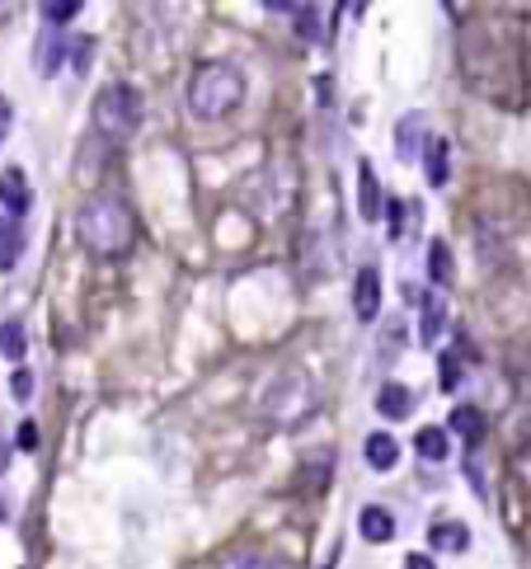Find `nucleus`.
I'll use <instances>...</instances> for the list:
<instances>
[{"label":"nucleus","instance_id":"nucleus-13","mask_svg":"<svg viewBox=\"0 0 531 569\" xmlns=\"http://www.w3.org/2000/svg\"><path fill=\"white\" fill-rule=\"evenodd\" d=\"M428 274H433L438 288H452L456 260H452V245H447V240H433V250H428Z\"/></svg>","mask_w":531,"mask_h":569},{"label":"nucleus","instance_id":"nucleus-26","mask_svg":"<svg viewBox=\"0 0 531 569\" xmlns=\"http://www.w3.org/2000/svg\"><path fill=\"white\" fill-rule=\"evenodd\" d=\"M10 123H14V109H10V99L0 94V147H5V137H10Z\"/></svg>","mask_w":531,"mask_h":569},{"label":"nucleus","instance_id":"nucleus-27","mask_svg":"<svg viewBox=\"0 0 531 569\" xmlns=\"http://www.w3.org/2000/svg\"><path fill=\"white\" fill-rule=\"evenodd\" d=\"M20 447H24V452L38 447V429H34V423H24V429H20Z\"/></svg>","mask_w":531,"mask_h":569},{"label":"nucleus","instance_id":"nucleus-5","mask_svg":"<svg viewBox=\"0 0 531 569\" xmlns=\"http://www.w3.org/2000/svg\"><path fill=\"white\" fill-rule=\"evenodd\" d=\"M357 203H363V222H381L385 217V193L377 184L371 161H357Z\"/></svg>","mask_w":531,"mask_h":569},{"label":"nucleus","instance_id":"nucleus-11","mask_svg":"<svg viewBox=\"0 0 531 569\" xmlns=\"http://www.w3.org/2000/svg\"><path fill=\"white\" fill-rule=\"evenodd\" d=\"M419 306H423L419 339H423V344H438V339H442V325H447V306H442V296H438V292H423V296H419Z\"/></svg>","mask_w":531,"mask_h":569},{"label":"nucleus","instance_id":"nucleus-24","mask_svg":"<svg viewBox=\"0 0 531 569\" xmlns=\"http://www.w3.org/2000/svg\"><path fill=\"white\" fill-rule=\"evenodd\" d=\"M14 260H20V236H5V240H0V268H10Z\"/></svg>","mask_w":531,"mask_h":569},{"label":"nucleus","instance_id":"nucleus-8","mask_svg":"<svg viewBox=\"0 0 531 569\" xmlns=\"http://www.w3.org/2000/svg\"><path fill=\"white\" fill-rule=\"evenodd\" d=\"M357 532L367 536V542H391L395 536V518H391V508H381V504H367L363 514H357Z\"/></svg>","mask_w":531,"mask_h":569},{"label":"nucleus","instance_id":"nucleus-3","mask_svg":"<svg viewBox=\"0 0 531 569\" xmlns=\"http://www.w3.org/2000/svg\"><path fill=\"white\" fill-rule=\"evenodd\" d=\"M94 127L109 141H132L141 132V94L127 80H109L94 94Z\"/></svg>","mask_w":531,"mask_h":569},{"label":"nucleus","instance_id":"nucleus-9","mask_svg":"<svg viewBox=\"0 0 531 569\" xmlns=\"http://www.w3.org/2000/svg\"><path fill=\"white\" fill-rule=\"evenodd\" d=\"M363 457L371 471H395V461H400V443L391 433H371L367 443H363Z\"/></svg>","mask_w":531,"mask_h":569},{"label":"nucleus","instance_id":"nucleus-17","mask_svg":"<svg viewBox=\"0 0 531 569\" xmlns=\"http://www.w3.org/2000/svg\"><path fill=\"white\" fill-rule=\"evenodd\" d=\"M62 52H71V48H62L56 38H42L38 48H34V66H38V76H52V71L62 66Z\"/></svg>","mask_w":531,"mask_h":569},{"label":"nucleus","instance_id":"nucleus-10","mask_svg":"<svg viewBox=\"0 0 531 569\" xmlns=\"http://www.w3.org/2000/svg\"><path fill=\"white\" fill-rule=\"evenodd\" d=\"M428 546L462 556V551H470V528H466V522H433V532H428Z\"/></svg>","mask_w":531,"mask_h":569},{"label":"nucleus","instance_id":"nucleus-15","mask_svg":"<svg viewBox=\"0 0 531 569\" xmlns=\"http://www.w3.org/2000/svg\"><path fill=\"white\" fill-rule=\"evenodd\" d=\"M423 141V113H405L395 127V151H400V161H409L414 147Z\"/></svg>","mask_w":531,"mask_h":569},{"label":"nucleus","instance_id":"nucleus-23","mask_svg":"<svg viewBox=\"0 0 531 569\" xmlns=\"http://www.w3.org/2000/svg\"><path fill=\"white\" fill-rule=\"evenodd\" d=\"M5 353H10V358H14V363H20V358H24V330H20V325H14V320L5 325Z\"/></svg>","mask_w":531,"mask_h":569},{"label":"nucleus","instance_id":"nucleus-6","mask_svg":"<svg viewBox=\"0 0 531 569\" xmlns=\"http://www.w3.org/2000/svg\"><path fill=\"white\" fill-rule=\"evenodd\" d=\"M28 203H34V193H28V179H24V169L20 165H10V169H0V207L10 212V217H24Z\"/></svg>","mask_w":531,"mask_h":569},{"label":"nucleus","instance_id":"nucleus-7","mask_svg":"<svg viewBox=\"0 0 531 569\" xmlns=\"http://www.w3.org/2000/svg\"><path fill=\"white\" fill-rule=\"evenodd\" d=\"M414 401H419V395H414L409 387H400V381H385V387L377 391V415H381V419H409V415H414Z\"/></svg>","mask_w":531,"mask_h":569},{"label":"nucleus","instance_id":"nucleus-12","mask_svg":"<svg viewBox=\"0 0 531 569\" xmlns=\"http://www.w3.org/2000/svg\"><path fill=\"white\" fill-rule=\"evenodd\" d=\"M452 433L466 438V443L476 447L480 438H484V415H480L476 405H456V409H452Z\"/></svg>","mask_w":531,"mask_h":569},{"label":"nucleus","instance_id":"nucleus-16","mask_svg":"<svg viewBox=\"0 0 531 569\" xmlns=\"http://www.w3.org/2000/svg\"><path fill=\"white\" fill-rule=\"evenodd\" d=\"M447 137H433L428 141V184H433V189H442V184H447Z\"/></svg>","mask_w":531,"mask_h":569},{"label":"nucleus","instance_id":"nucleus-2","mask_svg":"<svg viewBox=\"0 0 531 569\" xmlns=\"http://www.w3.org/2000/svg\"><path fill=\"white\" fill-rule=\"evenodd\" d=\"M245 99V76L236 62H198L189 76V113L203 123H217L240 109Z\"/></svg>","mask_w":531,"mask_h":569},{"label":"nucleus","instance_id":"nucleus-28","mask_svg":"<svg viewBox=\"0 0 531 569\" xmlns=\"http://www.w3.org/2000/svg\"><path fill=\"white\" fill-rule=\"evenodd\" d=\"M405 569H438V565H433V556H409Z\"/></svg>","mask_w":531,"mask_h":569},{"label":"nucleus","instance_id":"nucleus-25","mask_svg":"<svg viewBox=\"0 0 531 569\" xmlns=\"http://www.w3.org/2000/svg\"><path fill=\"white\" fill-rule=\"evenodd\" d=\"M10 391H14V401H28V391H34V377H28L24 367H20V372H14V381H10Z\"/></svg>","mask_w":531,"mask_h":569},{"label":"nucleus","instance_id":"nucleus-4","mask_svg":"<svg viewBox=\"0 0 531 569\" xmlns=\"http://www.w3.org/2000/svg\"><path fill=\"white\" fill-rule=\"evenodd\" d=\"M353 311H357V320L371 325L377 320V311H381V274L371 264L357 268V282H353Z\"/></svg>","mask_w":531,"mask_h":569},{"label":"nucleus","instance_id":"nucleus-29","mask_svg":"<svg viewBox=\"0 0 531 569\" xmlns=\"http://www.w3.org/2000/svg\"><path fill=\"white\" fill-rule=\"evenodd\" d=\"M527 466H531V452H527Z\"/></svg>","mask_w":531,"mask_h":569},{"label":"nucleus","instance_id":"nucleus-14","mask_svg":"<svg viewBox=\"0 0 531 569\" xmlns=\"http://www.w3.org/2000/svg\"><path fill=\"white\" fill-rule=\"evenodd\" d=\"M414 452H419L423 461H442V457L452 452L447 429H433V423H428V429H419V433H414Z\"/></svg>","mask_w":531,"mask_h":569},{"label":"nucleus","instance_id":"nucleus-22","mask_svg":"<svg viewBox=\"0 0 531 569\" xmlns=\"http://www.w3.org/2000/svg\"><path fill=\"white\" fill-rule=\"evenodd\" d=\"M90 52H94V42H90V38H80L76 48L66 52V56H71V66H76V76H85V71H90Z\"/></svg>","mask_w":531,"mask_h":569},{"label":"nucleus","instance_id":"nucleus-1","mask_svg":"<svg viewBox=\"0 0 531 569\" xmlns=\"http://www.w3.org/2000/svg\"><path fill=\"white\" fill-rule=\"evenodd\" d=\"M76 236H80V245L90 254L113 260V254H127V245H132L137 217H132V207H127L123 198L99 193V198H90V203L76 212Z\"/></svg>","mask_w":531,"mask_h":569},{"label":"nucleus","instance_id":"nucleus-18","mask_svg":"<svg viewBox=\"0 0 531 569\" xmlns=\"http://www.w3.org/2000/svg\"><path fill=\"white\" fill-rule=\"evenodd\" d=\"M76 14H80V0H48V5H42V20L52 28H62L66 20H76Z\"/></svg>","mask_w":531,"mask_h":569},{"label":"nucleus","instance_id":"nucleus-21","mask_svg":"<svg viewBox=\"0 0 531 569\" xmlns=\"http://www.w3.org/2000/svg\"><path fill=\"white\" fill-rule=\"evenodd\" d=\"M462 387V363H456V353H442V391H456Z\"/></svg>","mask_w":531,"mask_h":569},{"label":"nucleus","instance_id":"nucleus-19","mask_svg":"<svg viewBox=\"0 0 531 569\" xmlns=\"http://www.w3.org/2000/svg\"><path fill=\"white\" fill-rule=\"evenodd\" d=\"M226 569H296V565L282 560V556H236Z\"/></svg>","mask_w":531,"mask_h":569},{"label":"nucleus","instance_id":"nucleus-20","mask_svg":"<svg viewBox=\"0 0 531 569\" xmlns=\"http://www.w3.org/2000/svg\"><path fill=\"white\" fill-rule=\"evenodd\" d=\"M315 20H320V10H315V5H296V34L301 38H320V24H315Z\"/></svg>","mask_w":531,"mask_h":569}]
</instances>
